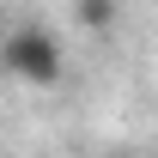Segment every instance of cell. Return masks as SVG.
Masks as SVG:
<instances>
[{
	"instance_id": "cell-1",
	"label": "cell",
	"mask_w": 158,
	"mask_h": 158,
	"mask_svg": "<svg viewBox=\"0 0 158 158\" xmlns=\"http://www.w3.org/2000/svg\"><path fill=\"white\" fill-rule=\"evenodd\" d=\"M0 67L12 79H24V85H61V43L43 24H19L0 43Z\"/></svg>"
},
{
	"instance_id": "cell-3",
	"label": "cell",
	"mask_w": 158,
	"mask_h": 158,
	"mask_svg": "<svg viewBox=\"0 0 158 158\" xmlns=\"http://www.w3.org/2000/svg\"><path fill=\"white\" fill-rule=\"evenodd\" d=\"M0 43H6V12H0Z\"/></svg>"
},
{
	"instance_id": "cell-2",
	"label": "cell",
	"mask_w": 158,
	"mask_h": 158,
	"mask_svg": "<svg viewBox=\"0 0 158 158\" xmlns=\"http://www.w3.org/2000/svg\"><path fill=\"white\" fill-rule=\"evenodd\" d=\"M116 0H73V19L85 24V31H116Z\"/></svg>"
}]
</instances>
